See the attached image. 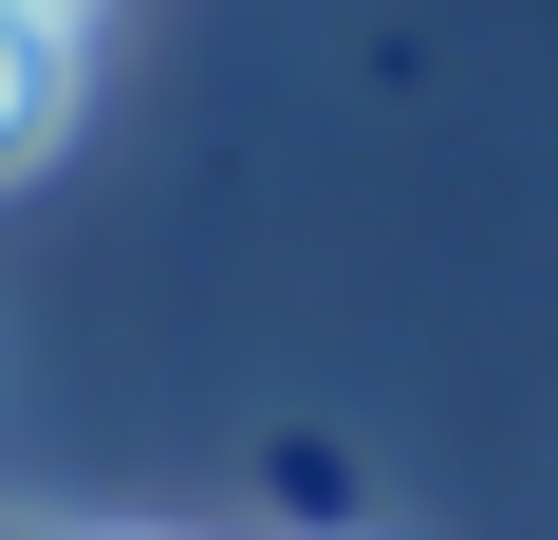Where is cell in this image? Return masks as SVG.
<instances>
[{"mask_svg": "<svg viewBox=\"0 0 558 540\" xmlns=\"http://www.w3.org/2000/svg\"><path fill=\"white\" fill-rule=\"evenodd\" d=\"M75 131V20L57 0H0V187Z\"/></svg>", "mask_w": 558, "mask_h": 540, "instance_id": "obj_1", "label": "cell"}, {"mask_svg": "<svg viewBox=\"0 0 558 540\" xmlns=\"http://www.w3.org/2000/svg\"><path fill=\"white\" fill-rule=\"evenodd\" d=\"M57 20H94V0H57Z\"/></svg>", "mask_w": 558, "mask_h": 540, "instance_id": "obj_2", "label": "cell"}]
</instances>
